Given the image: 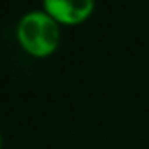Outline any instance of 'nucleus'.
I'll list each match as a JSON object with an SVG mask.
<instances>
[{
    "mask_svg": "<svg viewBox=\"0 0 149 149\" xmlns=\"http://www.w3.org/2000/svg\"><path fill=\"white\" fill-rule=\"evenodd\" d=\"M57 21L43 10H33L21 17L17 24V40L24 50L33 56H47L59 45Z\"/></svg>",
    "mask_w": 149,
    "mask_h": 149,
    "instance_id": "f257e3e1",
    "label": "nucleus"
},
{
    "mask_svg": "<svg viewBox=\"0 0 149 149\" xmlns=\"http://www.w3.org/2000/svg\"><path fill=\"white\" fill-rule=\"evenodd\" d=\"M43 3L45 12L64 24L81 23L94 9V0H43Z\"/></svg>",
    "mask_w": 149,
    "mask_h": 149,
    "instance_id": "f03ea898",
    "label": "nucleus"
}]
</instances>
